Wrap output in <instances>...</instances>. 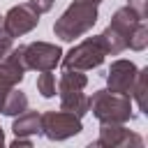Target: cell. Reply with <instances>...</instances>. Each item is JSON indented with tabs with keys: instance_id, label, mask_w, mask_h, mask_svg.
Wrapping results in <instances>:
<instances>
[{
	"instance_id": "1",
	"label": "cell",
	"mask_w": 148,
	"mask_h": 148,
	"mask_svg": "<svg viewBox=\"0 0 148 148\" xmlns=\"http://www.w3.org/2000/svg\"><path fill=\"white\" fill-rule=\"evenodd\" d=\"M39 88H42V95H44V97H51V95L56 92V88H53V83H51V76H49V74H44V76L39 79Z\"/></svg>"
},
{
	"instance_id": "2",
	"label": "cell",
	"mask_w": 148,
	"mask_h": 148,
	"mask_svg": "<svg viewBox=\"0 0 148 148\" xmlns=\"http://www.w3.org/2000/svg\"><path fill=\"white\" fill-rule=\"evenodd\" d=\"M92 2H99V0H92Z\"/></svg>"
}]
</instances>
